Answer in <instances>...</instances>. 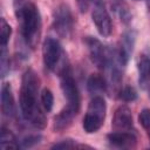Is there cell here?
Wrapping results in <instances>:
<instances>
[{
  "label": "cell",
  "mask_w": 150,
  "mask_h": 150,
  "mask_svg": "<svg viewBox=\"0 0 150 150\" xmlns=\"http://www.w3.org/2000/svg\"><path fill=\"white\" fill-rule=\"evenodd\" d=\"M40 79L34 69L28 68L21 77L20 87V110L22 117L38 129H43L47 124V118L42 111V104L39 103Z\"/></svg>",
  "instance_id": "cell-1"
},
{
  "label": "cell",
  "mask_w": 150,
  "mask_h": 150,
  "mask_svg": "<svg viewBox=\"0 0 150 150\" xmlns=\"http://www.w3.org/2000/svg\"><path fill=\"white\" fill-rule=\"evenodd\" d=\"M14 15L19 22L20 34L27 47L34 49L41 36V14L32 0H13Z\"/></svg>",
  "instance_id": "cell-2"
},
{
  "label": "cell",
  "mask_w": 150,
  "mask_h": 150,
  "mask_svg": "<svg viewBox=\"0 0 150 150\" xmlns=\"http://www.w3.org/2000/svg\"><path fill=\"white\" fill-rule=\"evenodd\" d=\"M59 76H60L61 90L67 101L66 107L77 115L81 107V96L68 63L62 62V66L60 67V70H59Z\"/></svg>",
  "instance_id": "cell-3"
},
{
  "label": "cell",
  "mask_w": 150,
  "mask_h": 150,
  "mask_svg": "<svg viewBox=\"0 0 150 150\" xmlns=\"http://www.w3.org/2000/svg\"><path fill=\"white\" fill-rule=\"evenodd\" d=\"M107 112V104L101 95H95L87 108V112L83 117L82 127L87 134H94L101 129L104 123Z\"/></svg>",
  "instance_id": "cell-4"
},
{
  "label": "cell",
  "mask_w": 150,
  "mask_h": 150,
  "mask_svg": "<svg viewBox=\"0 0 150 150\" xmlns=\"http://www.w3.org/2000/svg\"><path fill=\"white\" fill-rule=\"evenodd\" d=\"M53 28L60 38H69L74 28V19L68 5L60 4L53 13Z\"/></svg>",
  "instance_id": "cell-5"
},
{
  "label": "cell",
  "mask_w": 150,
  "mask_h": 150,
  "mask_svg": "<svg viewBox=\"0 0 150 150\" xmlns=\"http://www.w3.org/2000/svg\"><path fill=\"white\" fill-rule=\"evenodd\" d=\"M84 43L87 46L88 54H89V57H90L91 62L97 68L105 69L109 64L111 52L108 50L102 45V42L98 39L94 38V36H86L84 38Z\"/></svg>",
  "instance_id": "cell-6"
},
{
  "label": "cell",
  "mask_w": 150,
  "mask_h": 150,
  "mask_svg": "<svg viewBox=\"0 0 150 150\" xmlns=\"http://www.w3.org/2000/svg\"><path fill=\"white\" fill-rule=\"evenodd\" d=\"M63 55L60 42L54 38H46L42 43V60L46 69L53 71L57 68Z\"/></svg>",
  "instance_id": "cell-7"
},
{
  "label": "cell",
  "mask_w": 150,
  "mask_h": 150,
  "mask_svg": "<svg viewBox=\"0 0 150 150\" xmlns=\"http://www.w3.org/2000/svg\"><path fill=\"white\" fill-rule=\"evenodd\" d=\"M93 22L97 29V32L100 33V35L108 38L110 36L111 32H112V22H111V18L103 4L100 5H95L94 9H93Z\"/></svg>",
  "instance_id": "cell-8"
},
{
  "label": "cell",
  "mask_w": 150,
  "mask_h": 150,
  "mask_svg": "<svg viewBox=\"0 0 150 150\" xmlns=\"http://www.w3.org/2000/svg\"><path fill=\"white\" fill-rule=\"evenodd\" d=\"M135 32L134 30H127L122 34L121 36V42L118 45V48L116 49V52L114 53L115 59L117 60V62L124 68L130 59V55L132 53L134 49V45H135Z\"/></svg>",
  "instance_id": "cell-9"
},
{
  "label": "cell",
  "mask_w": 150,
  "mask_h": 150,
  "mask_svg": "<svg viewBox=\"0 0 150 150\" xmlns=\"http://www.w3.org/2000/svg\"><path fill=\"white\" fill-rule=\"evenodd\" d=\"M111 127L115 131H131L134 129L132 114L129 107L120 105L116 108L112 116Z\"/></svg>",
  "instance_id": "cell-10"
},
{
  "label": "cell",
  "mask_w": 150,
  "mask_h": 150,
  "mask_svg": "<svg viewBox=\"0 0 150 150\" xmlns=\"http://www.w3.org/2000/svg\"><path fill=\"white\" fill-rule=\"evenodd\" d=\"M108 142L116 148H135L137 137L134 131H112L107 135Z\"/></svg>",
  "instance_id": "cell-11"
},
{
  "label": "cell",
  "mask_w": 150,
  "mask_h": 150,
  "mask_svg": "<svg viewBox=\"0 0 150 150\" xmlns=\"http://www.w3.org/2000/svg\"><path fill=\"white\" fill-rule=\"evenodd\" d=\"M1 111L5 116L12 117L15 115V102L9 83L5 82L1 87Z\"/></svg>",
  "instance_id": "cell-12"
},
{
  "label": "cell",
  "mask_w": 150,
  "mask_h": 150,
  "mask_svg": "<svg viewBox=\"0 0 150 150\" xmlns=\"http://www.w3.org/2000/svg\"><path fill=\"white\" fill-rule=\"evenodd\" d=\"M76 116V114L74 111H71L70 109H68L67 107H64L60 112H57L54 116V122H53V129L54 131L61 132L66 129H68L74 117Z\"/></svg>",
  "instance_id": "cell-13"
},
{
  "label": "cell",
  "mask_w": 150,
  "mask_h": 150,
  "mask_svg": "<svg viewBox=\"0 0 150 150\" xmlns=\"http://www.w3.org/2000/svg\"><path fill=\"white\" fill-rule=\"evenodd\" d=\"M138 82L143 89H150V57L141 55L137 62Z\"/></svg>",
  "instance_id": "cell-14"
},
{
  "label": "cell",
  "mask_w": 150,
  "mask_h": 150,
  "mask_svg": "<svg viewBox=\"0 0 150 150\" xmlns=\"http://www.w3.org/2000/svg\"><path fill=\"white\" fill-rule=\"evenodd\" d=\"M107 87H108V84H107L104 77L100 74H91L87 81V88H88L89 93H91L94 96L104 93L107 90Z\"/></svg>",
  "instance_id": "cell-15"
},
{
  "label": "cell",
  "mask_w": 150,
  "mask_h": 150,
  "mask_svg": "<svg viewBox=\"0 0 150 150\" xmlns=\"http://www.w3.org/2000/svg\"><path fill=\"white\" fill-rule=\"evenodd\" d=\"M20 146V144L16 141L15 135L6 129L5 127H1L0 130V148L2 150H9V149H18Z\"/></svg>",
  "instance_id": "cell-16"
},
{
  "label": "cell",
  "mask_w": 150,
  "mask_h": 150,
  "mask_svg": "<svg viewBox=\"0 0 150 150\" xmlns=\"http://www.w3.org/2000/svg\"><path fill=\"white\" fill-rule=\"evenodd\" d=\"M111 6L115 8L116 13L120 15L121 21H123L124 23L130 22V20H131V14H130L129 8H128V6H127L125 2H123V1H121V0H114V5L111 4Z\"/></svg>",
  "instance_id": "cell-17"
},
{
  "label": "cell",
  "mask_w": 150,
  "mask_h": 150,
  "mask_svg": "<svg viewBox=\"0 0 150 150\" xmlns=\"http://www.w3.org/2000/svg\"><path fill=\"white\" fill-rule=\"evenodd\" d=\"M11 34H12V27L9 26V23L6 21L5 18H1V23H0V46H1V48L7 47Z\"/></svg>",
  "instance_id": "cell-18"
},
{
  "label": "cell",
  "mask_w": 150,
  "mask_h": 150,
  "mask_svg": "<svg viewBox=\"0 0 150 150\" xmlns=\"http://www.w3.org/2000/svg\"><path fill=\"white\" fill-rule=\"evenodd\" d=\"M40 102H41L45 111H47V112L52 111L53 105H54V95H53L52 90H49L48 88L42 89L41 95H40Z\"/></svg>",
  "instance_id": "cell-19"
},
{
  "label": "cell",
  "mask_w": 150,
  "mask_h": 150,
  "mask_svg": "<svg viewBox=\"0 0 150 150\" xmlns=\"http://www.w3.org/2000/svg\"><path fill=\"white\" fill-rule=\"evenodd\" d=\"M118 98L123 102H132L137 98V91L131 86H125L118 91Z\"/></svg>",
  "instance_id": "cell-20"
},
{
  "label": "cell",
  "mask_w": 150,
  "mask_h": 150,
  "mask_svg": "<svg viewBox=\"0 0 150 150\" xmlns=\"http://www.w3.org/2000/svg\"><path fill=\"white\" fill-rule=\"evenodd\" d=\"M0 64H1V76L5 77L7 71L9 70V59H8V54H7V47H2L1 52H0Z\"/></svg>",
  "instance_id": "cell-21"
},
{
  "label": "cell",
  "mask_w": 150,
  "mask_h": 150,
  "mask_svg": "<svg viewBox=\"0 0 150 150\" xmlns=\"http://www.w3.org/2000/svg\"><path fill=\"white\" fill-rule=\"evenodd\" d=\"M138 122L139 124L146 129V130H150V109L149 108H145L143 109L139 115H138Z\"/></svg>",
  "instance_id": "cell-22"
},
{
  "label": "cell",
  "mask_w": 150,
  "mask_h": 150,
  "mask_svg": "<svg viewBox=\"0 0 150 150\" xmlns=\"http://www.w3.org/2000/svg\"><path fill=\"white\" fill-rule=\"evenodd\" d=\"M40 141H41L40 135H29V136H26L25 138H22L21 146L22 148H32V146L36 145L38 143H40Z\"/></svg>",
  "instance_id": "cell-23"
},
{
  "label": "cell",
  "mask_w": 150,
  "mask_h": 150,
  "mask_svg": "<svg viewBox=\"0 0 150 150\" xmlns=\"http://www.w3.org/2000/svg\"><path fill=\"white\" fill-rule=\"evenodd\" d=\"M77 144L74 142V139H63L59 143H55L52 149H76Z\"/></svg>",
  "instance_id": "cell-24"
},
{
  "label": "cell",
  "mask_w": 150,
  "mask_h": 150,
  "mask_svg": "<svg viewBox=\"0 0 150 150\" xmlns=\"http://www.w3.org/2000/svg\"><path fill=\"white\" fill-rule=\"evenodd\" d=\"M90 2L94 4V5H100V4H103L104 1L103 0H90Z\"/></svg>",
  "instance_id": "cell-25"
},
{
  "label": "cell",
  "mask_w": 150,
  "mask_h": 150,
  "mask_svg": "<svg viewBox=\"0 0 150 150\" xmlns=\"http://www.w3.org/2000/svg\"><path fill=\"white\" fill-rule=\"evenodd\" d=\"M149 131H150V130H149ZM149 138H150V132H149Z\"/></svg>",
  "instance_id": "cell-26"
}]
</instances>
